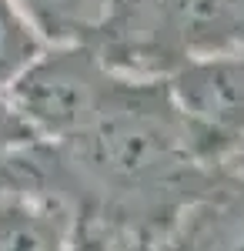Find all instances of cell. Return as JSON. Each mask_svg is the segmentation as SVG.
Instances as JSON below:
<instances>
[{"instance_id": "obj_1", "label": "cell", "mask_w": 244, "mask_h": 251, "mask_svg": "<svg viewBox=\"0 0 244 251\" xmlns=\"http://www.w3.org/2000/svg\"><path fill=\"white\" fill-rule=\"evenodd\" d=\"M224 161L181 117L164 80L124 77L87 131L57 144L30 141L7 157L0 194L50 198L107 248L157 245L211 191Z\"/></svg>"}, {"instance_id": "obj_2", "label": "cell", "mask_w": 244, "mask_h": 251, "mask_svg": "<svg viewBox=\"0 0 244 251\" xmlns=\"http://www.w3.org/2000/svg\"><path fill=\"white\" fill-rule=\"evenodd\" d=\"M84 44L114 74L164 80L194 57L244 50V0H104Z\"/></svg>"}, {"instance_id": "obj_3", "label": "cell", "mask_w": 244, "mask_h": 251, "mask_svg": "<svg viewBox=\"0 0 244 251\" xmlns=\"http://www.w3.org/2000/svg\"><path fill=\"white\" fill-rule=\"evenodd\" d=\"M121 84L124 74H114L87 44H50L0 97L34 141L57 144L87 131Z\"/></svg>"}, {"instance_id": "obj_4", "label": "cell", "mask_w": 244, "mask_h": 251, "mask_svg": "<svg viewBox=\"0 0 244 251\" xmlns=\"http://www.w3.org/2000/svg\"><path fill=\"white\" fill-rule=\"evenodd\" d=\"M164 84L181 117L218 157L244 148V50L194 57Z\"/></svg>"}, {"instance_id": "obj_5", "label": "cell", "mask_w": 244, "mask_h": 251, "mask_svg": "<svg viewBox=\"0 0 244 251\" xmlns=\"http://www.w3.org/2000/svg\"><path fill=\"white\" fill-rule=\"evenodd\" d=\"M157 251H244V148L221 164L211 191L177 218Z\"/></svg>"}, {"instance_id": "obj_6", "label": "cell", "mask_w": 244, "mask_h": 251, "mask_svg": "<svg viewBox=\"0 0 244 251\" xmlns=\"http://www.w3.org/2000/svg\"><path fill=\"white\" fill-rule=\"evenodd\" d=\"M0 251H111L64 204L40 194H0Z\"/></svg>"}, {"instance_id": "obj_7", "label": "cell", "mask_w": 244, "mask_h": 251, "mask_svg": "<svg viewBox=\"0 0 244 251\" xmlns=\"http://www.w3.org/2000/svg\"><path fill=\"white\" fill-rule=\"evenodd\" d=\"M47 44H84L100 20L104 0H14Z\"/></svg>"}, {"instance_id": "obj_8", "label": "cell", "mask_w": 244, "mask_h": 251, "mask_svg": "<svg viewBox=\"0 0 244 251\" xmlns=\"http://www.w3.org/2000/svg\"><path fill=\"white\" fill-rule=\"evenodd\" d=\"M50 44L37 34L14 0H0V94L47 50Z\"/></svg>"}, {"instance_id": "obj_9", "label": "cell", "mask_w": 244, "mask_h": 251, "mask_svg": "<svg viewBox=\"0 0 244 251\" xmlns=\"http://www.w3.org/2000/svg\"><path fill=\"white\" fill-rule=\"evenodd\" d=\"M30 141H34L30 131L20 124L17 114H14V111L7 107V100L0 97V164L14 154V151H20L24 144H30Z\"/></svg>"}, {"instance_id": "obj_10", "label": "cell", "mask_w": 244, "mask_h": 251, "mask_svg": "<svg viewBox=\"0 0 244 251\" xmlns=\"http://www.w3.org/2000/svg\"><path fill=\"white\" fill-rule=\"evenodd\" d=\"M111 251H157V248L147 241H117V245H111Z\"/></svg>"}]
</instances>
